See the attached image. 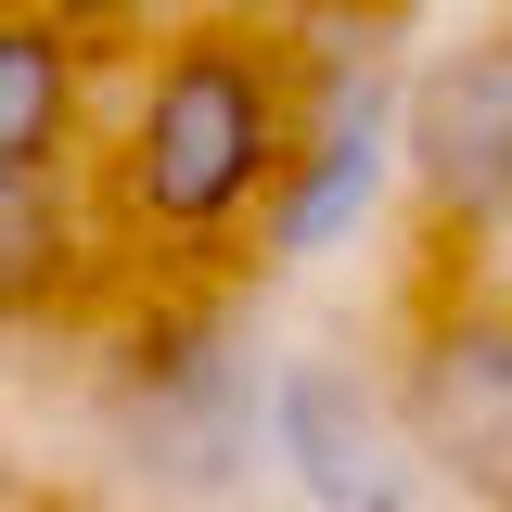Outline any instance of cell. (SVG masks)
<instances>
[{"label": "cell", "mask_w": 512, "mask_h": 512, "mask_svg": "<svg viewBox=\"0 0 512 512\" xmlns=\"http://www.w3.org/2000/svg\"><path fill=\"white\" fill-rule=\"evenodd\" d=\"M295 154V26L205 13L116 64V116L90 128V205L116 256H231Z\"/></svg>", "instance_id": "6da1fadb"}, {"label": "cell", "mask_w": 512, "mask_h": 512, "mask_svg": "<svg viewBox=\"0 0 512 512\" xmlns=\"http://www.w3.org/2000/svg\"><path fill=\"white\" fill-rule=\"evenodd\" d=\"M397 77H410V26H295V154L282 192L256 205V269H320L384 218L397 192Z\"/></svg>", "instance_id": "7a4b0ae2"}, {"label": "cell", "mask_w": 512, "mask_h": 512, "mask_svg": "<svg viewBox=\"0 0 512 512\" xmlns=\"http://www.w3.org/2000/svg\"><path fill=\"white\" fill-rule=\"evenodd\" d=\"M397 448L448 512H512V282L500 269H448L397 333L384 372Z\"/></svg>", "instance_id": "3957f363"}, {"label": "cell", "mask_w": 512, "mask_h": 512, "mask_svg": "<svg viewBox=\"0 0 512 512\" xmlns=\"http://www.w3.org/2000/svg\"><path fill=\"white\" fill-rule=\"evenodd\" d=\"M256 397H269V359H256L244 333L154 320L116 372H103V436L154 487V512L167 500H231V487H256V461H269Z\"/></svg>", "instance_id": "277c9868"}, {"label": "cell", "mask_w": 512, "mask_h": 512, "mask_svg": "<svg viewBox=\"0 0 512 512\" xmlns=\"http://www.w3.org/2000/svg\"><path fill=\"white\" fill-rule=\"evenodd\" d=\"M397 180L423 205V244L461 269L512 231V13L448 26L397 77Z\"/></svg>", "instance_id": "5b68a950"}, {"label": "cell", "mask_w": 512, "mask_h": 512, "mask_svg": "<svg viewBox=\"0 0 512 512\" xmlns=\"http://www.w3.org/2000/svg\"><path fill=\"white\" fill-rule=\"evenodd\" d=\"M269 461L308 512H372L384 487H410V448H397V410H384V372L346 359V346H282L269 359Z\"/></svg>", "instance_id": "8992f818"}, {"label": "cell", "mask_w": 512, "mask_h": 512, "mask_svg": "<svg viewBox=\"0 0 512 512\" xmlns=\"http://www.w3.org/2000/svg\"><path fill=\"white\" fill-rule=\"evenodd\" d=\"M103 90H116V52L77 13H0V180L90 167Z\"/></svg>", "instance_id": "52a82bcc"}, {"label": "cell", "mask_w": 512, "mask_h": 512, "mask_svg": "<svg viewBox=\"0 0 512 512\" xmlns=\"http://www.w3.org/2000/svg\"><path fill=\"white\" fill-rule=\"evenodd\" d=\"M103 256H116V244H103L90 167H52V180H0V320L77 308Z\"/></svg>", "instance_id": "ba28073f"}, {"label": "cell", "mask_w": 512, "mask_h": 512, "mask_svg": "<svg viewBox=\"0 0 512 512\" xmlns=\"http://www.w3.org/2000/svg\"><path fill=\"white\" fill-rule=\"evenodd\" d=\"M0 512H26V500H13V487H0Z\"/></svg>", "instance_id": "9c48e42d"}]
</instances>
